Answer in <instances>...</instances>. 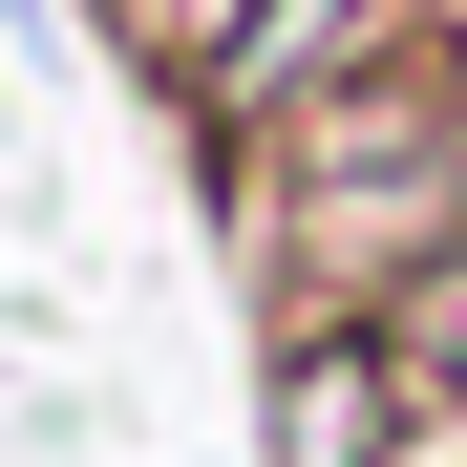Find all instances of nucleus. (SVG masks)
<instances>
[{"mask_svg": "<svg viewBox=\"0 0 467 467\" xmlns=\"http://www.w3.org/2000/svg\"><path fill=\"white\" fill-rule=\"evenodd\" d=\"M425 234H467V107L446 86H361L319 128V171H297V255L382 276V255H425Z\"/></svg>", "mask_w": 467, "mask_h": 467, "instance_id": "nucleus-1", "label": "nucleus"}, {"mask_svg": "<svg viewBox=\"0 0 467 467\" xmlns=\"http://www.w3.org/2000/svg\"><path fill=\"white\" fill-rule=\"evenodd\" d=\"M382 404H404V382H382L361 340H319V361L276 382V467H382Z\"/></svg>", "mask_w": 467, "mask_h": 467, "instance_id": "nucleus-2", "label": "nucleus"}, {"mask_svg": "<svg viewBox=\"0 0 467 467\" xmlns=\"http://www.w3.org/2000/svg\"><path fill=\"white\" fill-rule=\"evenodd\" d=\"M128 22H234V0H128Z\"/></svg>", "mask_w": 467, "mask_h": 467, "instance_id": "nucleus-3", "label": "nucleus"}]
</instances>
